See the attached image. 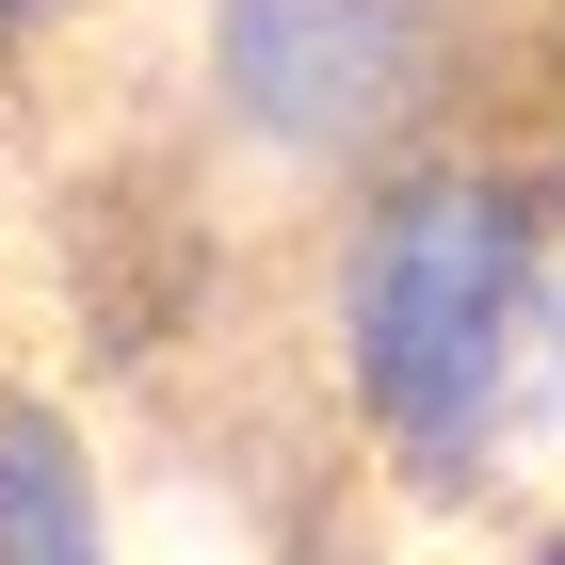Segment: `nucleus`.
Returning <instances> with one entry per match:
<instances>
[{"label": "nucleus", "mask_w": 565, "mask_h": 565, "mask_svg": "<svg viewBox=\"0 0 565 565\" xmlns=\"http://www.w3.org/2000/svg\"><path fill=\"white\" fill-rule=\"evenodd\" d=\"M323 388L340 436L404 501H484L533 420V340H550V178L501 146H420L372 194L323 211Z\"/></svg>", "instance_id": "obj_1"}, {"label": "nucleus", "mask_w": 565, "mask_h": 565, "mask_svg": "<svg viewBox=\"0 0 565 565\" xmlns=\"http://www.w3.org/2000/svg\"><path fill=\"white\" fill-rule=\"evenodd\" d=\"M178 49H194L211 130L323 211L420 146H452V82H469L452 0H194Z\"/></svg>", "instance_id": "obj_2"}, {"label": "nucleus", "mask_w": 565, "mask_h": 565, "mask_svg": "<svg viewBox=\"0 0 565 565\" xmlns=\"http://www.w3.org/2000/svg\"><path fill=\"white\" fill-rule=\"evenodd\" d=\"M0 565H114V501H97V436L49 388H0Z\"/></svg>", "instance_id": "obj_3"}, {"label": "nucleus", "mask_w": 565, "mask_h": 565, "mask_svg": "<svg viewBox=\"0 0 565 565\" xmlns=\"http://www.w3.org/2000/svg\"><path fill=\"white\" fill-rule=\"evenodd\" d=\"M17 17H49V0H0V33H17Z\"/></svg>", "instance_id": "obj_4"}]
</instances>
